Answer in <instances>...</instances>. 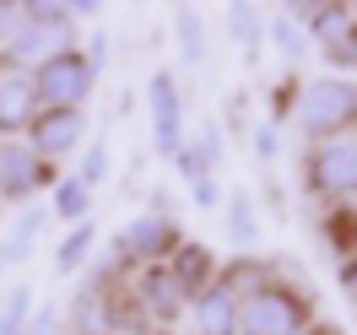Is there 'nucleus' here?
Wrapping results in <instances>:
<instances>
[{
    "label": "nucleus",
    "mask_w": 357,
    "mask_h": 335,
    "mask_svg": "<svg viewBox=\"0 0 357 335\" xmlns=\"http://www.w3.org/2000/svg\"><path fill=\"white\" fill-rule=\"evenodd\" d=\"M238 303H244V297L217 276L201 297H190V313H184V319H190L195 335H238Z\"/></svg>",
    "instance_id": "nucleus-13"
},
{
    "label": "nucleus",
    "mask_w": 357,
    "mask_h": 335,
    "mask_svg": "<svg viewBox=\"0 0 357 335\" xmlns=\"http://www.w3.org/2000/svg\"><path fill=\"white\" fill-rule=\"evenodd\" d=\"M190 195H195L201 211H222V189H217V179H195V184H190Z\"/></svg>",
    "instance_id": "nucleus-28"
},
{
    "label": "nucleus",
    "mask_w": 357,
    "mask_h": 335,
    "mask_svg": "<svg viewBox=\"0 0 357 335\" xmlns=\"http://www.w3.org/2000/svg\"><path fill=\"white\" fill-rule=\"evenodd\" d=\"M222 22H227V38H233V44H244V49L266 44V11H255V6H227Z\"/></svg>",
    "instance_id": "nucleus-23"
},
{
    "label": "nucleus",
    "mask_w": 357,
    "mask_h": 335,
    "mask_svg": "<svg viewBox=\"0 0 357 335\" xmlns=\"http://www.w3.org/2000/svg\"><path fill=\"white\" fill-rule=\"evenodd\" d=\"M266 38L276 44V54H282V65H303V60H309V33H303V27L292 22L287 11H282V17H271V22H266Z\"/></svg>",
    "instance_id": "nucleus-21"
},
{
    "label": "nucleus",
    "mask_w": 357,
    "mask_h": 335,
    "mask_svg": "<svg viewBox=\"0 0 357 335\" xmlns=\"http://www.w3.org/2000/svg\"><path fill=\"white\" fill-rule=\"evenodd\" d=\"M319 244L331 249L335 260H352L357 254V201H341V205L319 211Z\"/></svg>",
    "instance_id": "nucleus-16"
},
{
    "label": "nucleus",
    "mask_w": 357,
    "mask_h": 335,
    "mask_svg": "<svg viewBox=\"0 0 357 335\" xmlns=\"http://www.w3.org/2000/svg\"><path fill=\"white\" fill-rule=\"evenodd\" d=\"M174 49H178V65H201L206 60V22L195 6L174 11Z\"/></svg>",
    "instance_id": "nucleus-19"
},
{
    "label": "nucleus",
    "mask_w": 357,
    "mask_h": 335,
    "mask_svg": "<svg viewBox=\"0 0 357 335\" xmlns=\"http://www.w3.org/2000/svg\"><path fill=\"white\" fill-rule=\"evenodd\" d=\"M22 22V6H0V44L11 38V27Z\"/></svg>",
    "instance_id": "nucleus-30"
},
{
    "label": "nucleus",
    "mask_w": 357,
    "mask_h": 335,
    "mask_svg": "<svg viewBox=\"0 0 357 335\" xmlns=\"http://www.w3.org/2000/svg\"><path fill=\"white\" fill-rule=\"evenodd\" d=\"M309 335H335V330H319V325H314V330H309Z\"/></svg>",
    "instance_id": "nucleus-31"
},
{
    "label": "nucleus",
    "mask_w": 357,
    "mask_h": 335,
    "mask_svg": "<svg viewBox=\"0 0 357 335\" xmlns=\"http://www.w3.org/2000/svg\"><path fill=\"white\" fill-rule=\"evenodd\" d=\"M162 335H168V330H162Z\"/></svg>",
    "instance_id": "nucleus-34"
},
{
    "label": "nucleus",
    "mask_w": 357,
    "mask_h": 335,
    "mask_svg": "<svg viewBox=\"0 0 357 335\" xmlns=\"http://www.w3.org/2000/svg\"><path fill=\"white\" fill-rule=\"evenodd\" d=\"M49 217H60L66 227H76V222H92V189L76 173H66V179H54V189H49Z\"/></svg>",
    "instance_id": "nucleus-17"
},
{
    "label": "nucleus",
    "mask_w": 357,
    "mask_h": 335,
    "mask_svg": "<svg viewBox=\"0 0 357 335\" xmlns=\"http://www.w3.org/2000/svg\"><path fill=\"white\" fill-rule=\"evenodd\" d=\"M125 292L135 297V309L146 313V325H157V330H174L178 319L190 313V297L178 292L174 270L168 265H141L125 276Z\"/></svg>",
    "instance_id": "nucleus-9"
},
{
    "label": "nucleus",
    "mask_w": 357,
    "mask_h": 335,
    "mask_svg": "<svg viewBox=\"0 0 357 335\" xmlns=\"http://www.w3.org/2000/svg\"><path fill=\"white\" fill-rule=\"evenodd\" d=\"M66 330V309H54V303H38L33 319H27V335H60Z\"/></svg>",
    "instance_id": "nucleus-27"
},
{
    "label": "nucleus",
    "mask_w": 357,
    "mask_h": 335,
    "mask_svg": "<svg viewBox=\"0 0 357 335\" xmlns=\"http://www.w3.org/2000/svg\"><path fill=\"white\" fill-rule=\"evenodd\" d=\"M292 125L309 146L325 141H347V130H357V81L352 76H303V92L292 103Z\"/></svg>",
    "instance_id": "nucleus-1"
},
{
    "label": "nucleus",
    "mask_w": 357,
    "mask_h": 335,
    "mask_svg": "<svg viewBox=\"0 0 357 335\" xmlns=\"http://www.w3.org/2000/svg\"><path fill=\"white\" fill-rule=\"evenodd\" d=\"M146 103H152V146L162 162H178L184 152V92H178V76L168 65H157L146 76Z\"/></svg>",
    "instance_id": "nucleus-8"
},
{
    "label": "nucleus",
    "mask_w": 357,
    "mask_h": 335,
    "mask_svg": "<svg viewBox=\"0 0 357 335\" xmlns=\"http://www.w3.org/2000/svg\"><path fill=\"white\" fill-rule=\"evenodd\" d=\"M162 265L174 270V281H178V292H184V297H201V292L222 276V260H217V249L206 244V238H184V244H178Z\"/></svg>",
    "instance_id": "nucleus-14"
},
{
    "label": "nucleus",
    "mask_w": 357,
    "mask_h": 335,
    "mask_svg": "<svg viewBox=\"0 0 357 335\" xmlns=\"http://www.w3.org/2000/svg\"><path fill=\"white\" fill-rule=\"evenodd\" d=\"M319 54H325V60L335 65V76H341V70H352V81H357V22L347 27V33H341L331 49H319Z\"/></svg>",
    "instance_id": "nucleus-26"
},
{
    "label": "nucleus",
    "mask_w": 357,
    "mask_h": 335,
    "mask_svg": "<svg viewBox=\"0 0 357 335\" xmlns=\"http://www.w3.org/2000/svg\"><path fill=\"white\" fill-rule=\"evenodd\" d=\"M0 211H6V205H0Z\"/></svg>",
    "instance_id": "nucleus-33"
},
{
    "label": "nucleus",
    "mask_w": 357,
    "mask_h": 335,
    "mask_svg": "<svg viewBox=\"0 0 357 335\" xmlns=\"http://www.w3.org/2000/svg\"><path fill=\"white\" fill-rule=\"evenodd\" d=\"M44 114V98H38V81L27 70H11L0 65V141H17L33 130V119Z\"/></svg>",
    "instance_id": "nucleus-11"
},
{
    "label": "nucleus",
    "mask_w": 357,
    "mask_h": 335,
    "mask_svg": "<svg viewBox=\"0 0 357 335\" xmlns=\"http://www.w3.org/2000/svg\"><path fill=\"white\" fill-rule=\"evenodd\" d=\"M66 330L70 335H125V325H119V303H114V281H109V287H92V281H87V287L70 297Z\"/></svg>",
    "instance_id": "nucleus-12"
},
{
    "label": "nucleus",
    "mask_w": 357,
    "mask_h": 335,
    "mask_svg": "<svg viewBox=\"0 0 357 335\" xmlns=\"http://www.w3.org/2000/svg\"><path fill=\"white\" fill-rule=\"evenodd\" d=\"M66 49H76V22H33V17H22L11 27V38L0 44V65L33 76V70H44Z\"/></svg>",
    "instance_id": "nucleus-6"
},
{
    "label": "nucleus",
    "mask_w": 357,
    "mask_h": 335,
    "mask_svg": "<svg viewBox=\"0 0 357 335\" xmlns=\"http://www.w3.org/2000/svg\"><path fill=\"white\" fill-rule=\"evenodd\" d=\"M222 238H233L238 249H249L260 238V205H255L249 189H233L222 201Z\"/></svg>",
    "instance_id": "nucleus-18"
},
{
    "label": "nucleus",
    "mask_w": 357,
    "mask_h": 335,
    "mask_svg": "<svg viewBox=\"0 0 357 335\" xmlns=\"http://www.w3.org/2000/svg\"><path fill=\"white\" fill-rule=\"evenodd\" d=\"M92 249H98V227L76 222L66 238H60V249H54V270H60V276H76V270L92 260Z\"/></svg>",
    "instance_id": "nucleus-20"
},
{
    "label": "nucleus",
    "mask_w": 357,
    "mask_h": 335,
    "mask_svg": "<svg viewBox=\"0 0 357 335\" xmlns=\"http://www.w3.org/2000/svg\"><path fill=\"white\" fill-rule=\"evenodd\" d=\"M33 309H38L33 287L11 281V287L0 292V335H27V319H33Z\"/></svg>",
    "instance_id": "nucleus-22"
},
{
    "label": "nucleus",
    "mask_w": 357,
    "mask_h": 335,
    "mask_svg": "<svg viewBox=\"0 0 357 335\" xmlns=\"http://www.w3.org/2000/svg\"><path fill=\"white\" fill-rule=\"evenodd\" d=\"M178 244H184V227H178L162 205H152V211L130 217V222L114 233V238H109V254L125 270H141V265H162Z\"/></svg>",
    "instance_id": "nucleus-3"
},
{
    "label": "nucleus",
    "mask_w": 357,
    "mask_h": 335,
    "mask_svg": "<svg viewBox=\"0 0 357 335\" xmlns=\"http://www.w3.org/2000/svg\"><path fill=\"white\" fill-rule=\"evenodd\" d=\"M109 162H114L109 157V135H98L87 152H82V162H76V179L87 184V189H98V184L109 179Z\"/></svg>",
    "instance_id": "nucleus-24"
},
{
    "label": "nucleus",
    "mask_w": 357,
    "mask_h": 335,
    "mask_svg": "<svg viewBox=\"0 0 357 335\" xmlns=\"http://www.w3.org/2000/svg\"><path fill=\"white\" fill-rule=\"evenodd\" d=\"M0 276H6V270H0Z\"/></svg>",
    "instance_id": "nucleus-32"
},
{
    "label": "nucleus",
    "mask_w": 357,
    "mask_h": 335,
    "mask_svg": "<svg viewBox=\"0 0 357 335\" xmlns=\"http://www.w3.org/2000/svg\"><path fill=\"white\" fill-rule=\"evenodd\" d=\"M27 146L44 157V162H60V157L82 152L87 146V109H44L27 130Z\"/></svg>",
    "instance_id": "nucleus-10"
},
{
    "label": "nucleus",
    "mask_w": 357,
    "mask_h": 335,
    "mask_svg": "<svg viewBox=\"0 0 357 335\" xmlns=\"http://www.w3.org/2000/svg\"><path fill=\"white\" fill-rule=\"evenodd\" d=\"M303 189L325 205L357 201V135L309 146V157H303Z\"/></svg>",
    "instance_id": "nucleus-4"
},
{
    "label": "nucleus",
    "mask_w": 357,
    "mask_h": 335,
    "mask_svg": "<svg viewBox=\"0 0 357 335\" xmlns=\"http://www.w3.org/2000/svg\"><path fill=\"white\" fill-rule=\"evenodd\" d=\"M335 281H341V292L352 297V309H357V254H352V260H341V270H335Z\"/></svg>",
    "instance_id": "nucleus-29"
},
{
    "label": "nucleus",
    "mask_w": 357,
    "mask_h": 335,
    "mask_svg": "<svg viewBox=\"0 0 357 335\" xmlns=\"http://www.w3.org/2000/svg\"><path fill=\"white\" fill-rule=\"evenodd\" d=\"M54 179V162H44L27 141H0V205H38Z\"/></svg>",
    "instance_id": "nucleus-7"
},
{
    "label": "nucleus",
    "mask_w": 357,
    "mask_h": 335,
    "mask_svg": "<svg viewBox=\"0 0 357 335\" xmlns=\"http://www.w3.org/2000/svg\"><path fill=\"white\" fill-rule=\"evenodd\" d=\"M98 76H103V70L87 60V49H66V54H54L44 70H33L44 109H87L92 92H98Z\"/></svg>",
    "instance_id": "nucleus-5"
},
{
    "label": "nucleus",
    "mask_w": 357,
    "mask_h": 335,
    "mask_svg": "<svg viewBox=\"0 0 357 335\" xmlns=\"http://www.w3.org/2000/svg\"><path fill=\"white\" fill-rule=\"evenodd\" d=\"M314 330V297L292 287V281H260L244 292L238 303V335H309Z\"/></svg>",
    "instance_id": "nucleus-2"
},
{
    "label": "nucleus",
    "mask_w": 357,
    "mask_h": 335,
    "mask_svg": "<svg viewBox=\"0 0 357 335\" xmlns=\"http://www.w3.org/2000/svg\"><path fill=\"white\" fill-rule=\"evenodd\" d=\"M249 146H255V157H260V162H282V125L266 114V119L255 125V135H249Z\"/></svg>",
    "instance_id": "nucleus-25"
},
{
    "label": "nucleus",
    "mask_w": 357,
    "mask_h": 335,
    "mask_svg": "<svg viewBox=\"0 0 357 335\" xmlns=\"http://www.w3.org/2000/svg\"><path fill=\"white\" fill-rule=\"evenodd\" d=\"M44 227H49V205H22L17 222L6 227V238H0V270L33 260V249H38V233H44Z\"/></svg>",
    "instance_id": "nucleus-15"
}]
</instances>
